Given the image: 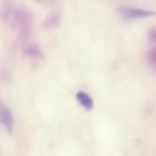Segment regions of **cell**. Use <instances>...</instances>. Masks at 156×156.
Instances as JSON below:
<instances>
[{"label": "cell", "instance_id": "1", "mask_svg": "<svg viewBox=\"0 0 156 156\" xmlns=\"http://www.w3.org/2000/svg\"><path fill=\"white\" fill-rule=\"evenodd\" d=\"M12 19L21 38L26 39L34 25V16L31 12L24 8L16 9L14 11Z\"/></svg>", "mask_w": 156, "mask_h": 156}, {"label": "cell", "instance_id": "8", "mask_svg": "<svg viewBox=\"0 0 156 156\" xmlns=\"http://www.w3.org/2000/svg\"><path fill=\"white\" fill-rule=\"evenodd\" d=\"M148 39L150 42L156 44V27H152L148 31Z\"/></svg>", "mask_w": 156, "mask_h": 156}, {"label": "cell", "instance_id": "6", "mask_svg": "<svg viewBox=\"0 0 156 156\" xmlns=\"http://www.w3.org/2000/svg\"><path fill=\"white\" fill-rule=\"evenodd\" d=\"M60 16L58 13H51L45 18L43 22V27L45 29H52L59 25Z\"/></svg>", "mask_w": 156, "mask_h": 156}, {"label": "cell", "instance_id": "3", "mask_svg": "<svg viewBox=\"0 0 156 156\" xmlns=\"http://www.w3.org/2000/svg\"><path fill=\"white\" fill-rule=\"evenodd\" d=\"M0 119H1L2 124L4 126L5 129L11 133L13 131L15 122L14 117L11 110L7 106L2 105L0 108Z\"/></svg>", "mask_w": 156, "mask_h": 156}, {"label": "cell", "instance_id": "4", "mask_svg": "<svg viewBox=\"0 0 156 156\" xmlns=\"http://www.w3.org/2000/svg\"><path fill=\"white\" fill-rule=\"evenodd\" d=\"M24 56L33 60H41L44 58V54L41 47L36 44H29L25 46L23 50Z\"/></svg>", "mask_w": 156, "mask_h": 156}, {"label": "cell", "instance_id": "9", "mask_svg": "<svg viewBox=\"0 0 156 156\" xmlns=\"http://www.w3.org/2000/svg\"><path fill=\"white\" fill-rule=\"evenodd\" d=\"M35 2H41V3H48L50 2L53 1V0H34Z\"/></svg>", "mask_w": 156, "mask_h": 156}, {"label": "cell", "instance_id": "2", "mask_svg": "<svg viewBox=\"0 0 156 156\" xmlns=\"http://www.w3.org/2000/svg\"><path fill=\"white\" fill-rule=\"evenodd\" d=\"M117 12L120 18L125 20H129V21L149 18V17L155 16L156 15L154 11L140 9V8L126 7V6L119 7L117 9Z\"/></svg>", "mask_w": 156, "mask_h": 156}, {"label": "cell", "instance_id": "7", "mask_svg": "<svg viewBox=\"0 0 156 156\" xmlns=\"http://www.w3.org/2000/svg\"><path fill=\"white\" fill-rule=\"evenodd\" d=\"M147 59L149 63L156 67V47L151 49L147 54Z\"/></svg>", "mask_w": 156, "mask_h": 156}, {"label": "cell", "instance_id": "5", "mask_svg": "<svg viewBox=\"0 0 156 156\" xmlns=\"http://www.w3.org/2000/svg\"><path fill=\"white\" fill-rule=\"evenodd\" d=\"M76 98L77 101L80 104L81 106L84 109L87 110V111H91L93 109L94 101L88 93L84 91H79L76 93Z\"/></svg>", "mask_w": 156, "mask_h": 156}]
</instances>
